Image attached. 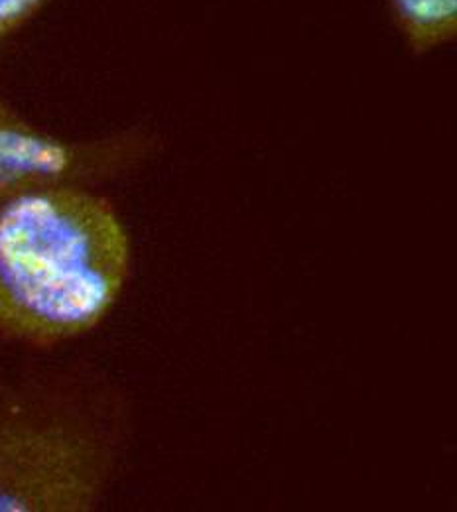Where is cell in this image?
Segmentation results:
<instances>
[{
  "label": "cell",
  "instance_id": "6da1fadb",
  "mask_svg": "<svg viewBox=\"0 0 457 512\" xmlns=\"http://www.w3.org/2000/svg\"><path fill=\"white\" fill-rule=\"evenodd\" d=\"M132 239L91 186H52L0 207V339L52 351L95 331L121 300Z\"/></svg>",
  "mask_w": 457,
  "mask_h": 512
},
{
  "label": "cell",
  "instance_id": "7a4b0ae2",
  "mask_svg": "<svg viewBox=\"0 0 457 512\" xmlns=\"http://www.w3.org/2000/svg\"><path fill=\"white\" fill-rule=\"evenodd\" d=\"M134 436L127 388L91 363L0 365V512H93Z\"/></svg>",
  "mask_w": 457,
  "mask_h": 512
},
{
  "label": "cell",
  "instance_id": "3957f363",
  "mask_svg": "<svg viewBox=\"0 0 457 512\" xmlns=\"http://www.w3.org/2000/svg\"><path fill=\"white\" fill-rule=\"evenodd\" d=\"M158 144L138 127L97 138L58 136L30 123L0 95V207L42 188L119 180L150 160Z\"/></svg>",
  "mask_w": 457,
  "mask_h": 512
},
{
  "label": "cell",
  "instance_id": "277c9868",
  "mask_svg": "<svg viewBox=\"0 0 457 512\" xmlns=\"http://www.w3.org/2000/svg\"><path fill=\"white\" fill-rule=\"evenodd\" d=\"M392 26L412 56L457 40V0H387Z\"/></svg>",
  "mask_w": 457,
  "mask_h": 512
},
{
  "label": "cell",
  "instance_id": "5b68a950",
  "mask_svg": "<svg viewBox=\"0 0 457 512\" xmlns=\"http://www.w3.org/2000/svg\"><path fill=\"white\" fill-rule=\"evenodd\" d=\"M50 0H0V46L28 26Z\"/></svg>",
  "mask_w": 457,
  "mask_h": 512
}]
</instances>
